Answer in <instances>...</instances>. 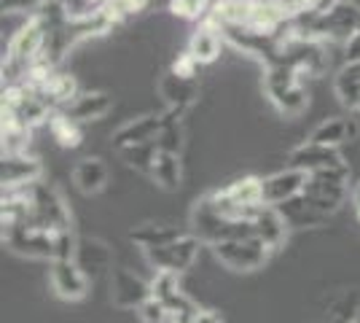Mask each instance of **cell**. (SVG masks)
Instances as JSON below:
<instances>
[{"label":"cell","mask_w":360,"mask_h":323,"mask_svg":"<svg viewBox=\"0 0 360 323\" xmlns=\"http://www.w3.org/2000/svg\"><path fill=\"white\" fill-rule=\"evenodd\" d=\"M205 200L210 202V208L215 213L226 215V218L253 221V215L266 205L264 202V178L242 175L231 184L207 191Z\"/></svg>","instance_id":"obj_1"},{"label":"cell","mask_w":360,"mask_h":323,"mask_svg":"<svg viewBox=\"0 0 360 323\" xmlns=\"http://www.w3.org/2000/svg\"><path fill=\"white\" fill-rule=\"evenodd\" d=\"M264 92L269 97V103L283 116H299L309 106V94L304 87V78L288 68L285 62H271L266 65L264 73Z\"/></svg>","instance_id":"obj_2"},{"label":"cell","mask_w":360,"mask_h":323,"mask_svg":"<svg viewBox=\"0 0 360 323\" xmlns=\"http://www.w3.org/2000/svg\"><path fill=\"white\" fill-rule=\"evenodd\" d=\"M301 194H304V200L309 202L317 213L330 218L349 197V167L309 172L307 186H304Z\"/></svg>","instance_id":"obj_3"},{"label":"cell","mask_w":360,"mask_h":323,"mask_svg":"<svg viewBox=\"0 0 360 323\" xmlns=\"http://www.w3.org/2000/svg\"><path fill=\"white\" fill-rule=\"evenodd\" d=\"M191 232L202 243L207 246H218L224 240H237V237H248L253 234V224L250 221H237V218H226V215L215 213L210 202L205 200V194L194 202L191 208Z\"/></svg>","instance_id":"obj_4"},{"label":"cell","mask_w":360,"mask_h":323,"mask_svg":"<svg viewBox=\"0 0 360 323\" xmlns=\"http://www.w3.org/2000/svg\"><path fill=\"white\" fill-rule=\"evenodd\" d=\"M215 259L224 264L231 272H255L271 259V251L261 237L248 234V237H237V240H224L218 246H212Z\"/></svg>","instance_id":"obj_5"},{"label":"cell","mask_w":360,"mask_h":323,"mask_svg":"<svg viewBox=\"0 0 360 323\" xmlns=\"http://www.w3.org/2000/svg\"><path fill=\"white\" fill-rule=\"evenodd\" d=\"M3 243L11 248L19 256H30V259H44L54 262L57 259V232L46 229L35 221H25L16 227L3 229Z\"/></svg>","instance_id":"obj_6"},{"label":"cell","mask_w":360,"mask_h":323,"mask_svg":"<svg viewBox=\"0 0 360 323\" xmlns=\"http://www.w3.org/2000/svg\"><path fill=\"white\" fill-rule=\"evenodd\" d=\"M202 246L205 243L196 237L194 232L186 229L175 240H169V243H165V246L159 248H150V251H143V253H146V262L153 267V272H175V275H183L188 267H194Z\"/></svg>","instance_id":"obj_7"},{"label":"cell","mask_w":360,"mask_h":323,"mask_svg":"<svg viewBox=\"0 0 360 323\" xmlns=\"http://www.w3.org/2000/svg\"><path fill=\"white\" fill-rule=\"evenodd\" d=\"M32 205H35V215H32L35 224H41L51 232L73 229L70 208H68V202L57 186L46 184V181L32 184Z\"/></svg>","instance_id":"obj_8"},{"label":"cell","mask_w":360,"mask_h":323,"mask_svg":"<svg viewBox=\"0 0 360 323\" xmlns=\"http://www.w3.org/2000/svg\"><path fill=\"white\" fill-rule=\"evenodd\" d=\"M49 283L54 293L65 302H81L86 299L91 289L89 272L75 259H54L49 262Z\"/></svg>","instance_id":"obj_9"},{"label":"cell","mask_w":360,"mask_h":323,"mask_svg":"<svg viewBox=\"0 0 360 323\" xmlns=\"http://www.w3.org/2000/svg\"><path fill=\"white\" fill-rule=\"evenodd\" d=\"M150 296H153L150 280H143L127 267H113L110 270V299H113L116 308L140 310Z\"/></svg>","instance_id":"obj_10"},{"label":"cell","mask_w":360,"mask_h":323,"mask_svg":"<svg viewBox=\"0 0 360 323\" xmlns=\"http://www.w3.org/2000/svg\"><path fill=\"white\" fill-rule=\"evenodd\" d=\"M288 167H299V170H304V172H320V170L347 167V162L339 148H330V146H320V143H312V140H304L296 148L288 151Z\"/></svg>","instance_id":"obj_11"},{"label":"cell","mask_w":360,"mask_h":323,"mask_svg":"<svg viewBox=\"0 0 360 323\" xmlns=\"http://www.w3.org/2000/svg\"><path fill=\"white\" fill-rule=\"evenodd\" d=\"M44 181V165L32 154H3L0 184L3 189H22Z\"/></svg>","instance_id":"obj_12"},{"label":"cell","mask_w":360,"mask_h":323,"mask_svg":"<svg viewBox=\"0 0 360 323\" xmlns=\"http://www.w3.org/2000/svg\"><path fill=\"white\" fill-rule=\"evenodd\" d=\"M159 92L165 97V110L169 116L183 119L188 113V108L196 103L199 97V81H188V78H178L175 73L167 70L162 81H159Z\"/></svg>","instance_id":"obj_13"},{"label":"cell","mask_w":360,"mask_h":323,"mask_svg":"<svg viewBox=\"0 0 360 323\" xmlns=\"http://www.w3.org/2000/svg\"><path fill=\"white\" fill-rule=\"evenodd\" d=\"M165 127V110L162 113H146V116H137L132 122L121 124L119 129L113 132V148L121 151L127 146H143V143H156L159 132Z\"/></svg>","instance_id":"obj_14"},{"label":"cell","mask_w":360,"mask_h":323,"mask_svg":"<svg viewBox=\"0 0 360 323\" xmlns=\"http://www.w3.org/2000/svg\"><path fill=\"white\" fill-rule=\"evenodd\" d=\"M307 178H309V172H304L299 167H285L280 172H271L264 178V202L277 208L283 202L299 197L304 186H307Z\"/></svg>","instance_id":"obj_15"},{"label":"cell","mask_w":360,"mask_h":323,"mask_svg":"<svg viewBox=\"0 0 360 323\" xmlns=\"http://www.w3.org/2000/svg\"><path fill=\"white\" fill-rule=\"evenodd\" d=\"M113 110V97L108 92H78L62 108L65 116H70L73 122L86 124V122H97Z\"/></svg>","instance_id":"obj_16"},{"label":"cell","mask_w":360,"mask_h":323,"mask_svg":"<svg viewBox=\"0 0 360 323\" xmlns=\"http://www.w3.org/2000/svg\"><path fill=\"white\" fill-rule=\"evenodd\" d=\"M150 291L169 310V315H178V312L191 308V305H196L194 299L180 289V275H175V272H153V277H150Z\"/></svg>","instance_id":"obj_17"},{"label":"cell","mask_w":360,"mask_h":323,"mask_svg":"<svg viewBox=\"0 0 360 323\" xmlns=\"http://www.w3.org/2000/svg\"><path fill=\"white\" fill-rule=\"evenodd\" d=\"M250 224H253L255 237H261L271 251H280V248L285 246L290 227L285 224L283 213H280L274 205H264V208L253 215V221H250Z\"/></svg>","instance_id":"obj_18"},{"label":"cell","mask_w":360,"mask_h":323,"mask_svg":"<svg viewBox=\"0 0 360 323\" xmlns=\"http://www.w3.org/2000/svg\"><path fill=\"white\" fill-rule=\"evenodd\" d=\"M355 138H358V122L355 119L333 116V119H326V122L317 124L307 140L320 143V146H330V148H339V146H345V143Z\"/></svg>","instance_id":"obj_19"},{"label":"cell","mask_w":360,"mask_h":323,"mask_svg":"<svg viewBox=\"0 0 360 323\" xmlns=\"http://www.w3.org/2000/svg\"><path fill=\"white\" fill-rule=\"evenodd\" d=\"M221 44H224L221 30L215 25H210L207 19H202L199 27L194 30V35H191V41H188V51L202 65H210V62H215L221 57Z\"/></svg>","instance_id":"obj_20"},{"label":"cell","mask_w":360,"mask_h":323,"mask_svg":"<svg viewBox=\"0 0 360 323\" xmlns=\"http://www.w3.org/2000/svg\"><path fill=\"white\" fill-rule=\"evenodd\" d=\"M73 184L81 194H100L108 184V167L100 156H86L73 167Z\"/></svg>","instance_id":"obj_21"},{"label":"cell","mask_w":360,"mask_h":323,"mask_svg":"<svg viewBox=\"0 0 360 323\" xmlns=\"http://www.w3.org/2000/svg\"><path fill=\"white\" fill-rule=\"evenodd\" d=\"M339 103L349 110H360V62H345L333 78Z\"/></svg>","instance_id":"obj_22"},{"label":"cell","mask_w":360,"mask_h":323,"mask_svg":"<svg viewBox=\"0 0 360 323\" xmlns=\"http://www.w3.org/2000/svg\"><path fill=\"white\" fill-rule=\"evenodd\" d=\"M277 210L283 213V218H285V224L290 227V229L320 227V224H326V221H328L326 215L317 213L315 208L304 200V194H299V197H293V200L283 202V205H277Z\"/></svg>","instance_id":"obj_23"},{"label":"cell","mask_w":360,"mask_h":323,"mask_svg":"<svg viewBox=\"0 0 360 323\" xmlns=\"http://www.w3.org/2000/svg\"><path fill=\"white\" fill-rule=\"evenodd\" d=\"M75 262L81 264L86 272L113 270V267H110V251H108V246L100 243V240H91V237H81V240H78Z\"/></svg>","instance_id":"obj_24"},{"label":"cell","mask_w":360,"mask_h":323,"mask_svg":"<svg viewBox=\"0 0 360 323\" xmlns=\"http://www.w3.org/2000/svg\"><path fill=\"white\" fill-rule=\"evenodd\" d=\"M186 229H178V227H169V224H143V227H137L132 229V243L140 246V251H150V248H159L169 243V240H175L180 237Z\"/></svg>","instance_id":"obj_25"},{"label":"cell","mask_w":360,"mask_h":323,"mask_svg":"<svg viewBox=\"0 0 360 323\" xmlns=\"http://www.w3.org/2000/svg\"><path fill=\"white\" fill-rule=\"evenodd\" d=\"M150 178L162 186L165 191H178L183 184V167H180V156L178 154H165L159 151V159L153 165Z\"/></svg>","instance_id":"obj_26"},{"label":"cell","mask_w":360,"mask_h":323,"mask_svg":"<svg viewBox=\"0 0 360 323\" xmlns=\"http://www.w3.org/2000/svg\"><path fill=\"white\" fill-rule=\"evenodd\" d=\"M49 129H51V135H54V140L60 143L62 148H78L81 140H84L81 124L73 122L70 116H65L62 110H57V113L49 119Z\"/></svg>","instance_id":"obj_27"},{"label":"cell","mask_w":360,"mask_h":323,"mask_svg":"<svg viewBox=\"0 0 360 323\" xmlns=\"http://www.w3.org/2000/svg\"><path fill=\"white\" fill-rule=\"evenodd\" d=\"M119 154H121V159L127 162V167L137 170V172H143V175H148L150 178L153 165H156V159H159V146H156V143L127 146V148H121Z\"/></svg>","instance_id":"obj_28"},{"label":"cell","mask_w":360,"mask_h":323,"mask_svg":"<svg viewBox=\"0 0 360 323\" xmlns=\"http://www.w3.org/2000/svg\"><path fill=\"white\" fill-rule=\"evenodd\" d=\"M156 146H159V151H165V154H183V146H186V132H183V119L178 116H169L165 110V127H162V132H159V138H156Z\"/></svg>","instance_id":"obj_29"},{"label":"cell","mask_w":360,"mask_h":323,"mask_svg":"<svg viewBox=\"0 0 360 323\" xmlns=\"http://www.w3.org/2000/svg\"><path fill=\"white\" fill-rule=\"evenodd\" d=\"M30 132V127L3 116V154H27Z\"/></svg>","instance_id":"obj_30"},{"label":"cell","mask_w":360,"mask_h":323,"mask_svg":"<svg viewBox=\"0 0 360 323\" xmlns=\"http://www.w3.org/2000/svg\"><path fill=\"white\" fill-rule=\"evenodd\" d=\"M360 312V296L355 291H345L330 302L328 323H358Z\"/></svg>","instance_id":"obj_31"},{"label":"cell","mask_w":360,"mask_h":323,"mask_svg":"<svg viewBox=\"0 0 360 323\" xmlns=\"http://www.w3.org/2000/svg\"><path fill=\"white\" fill-rule=\"evenodd\" d=\"M212 0H169V11L180 19H191V22H202L210 14Z\"/></svg>","instance_id":"obj_32"},{"label":"cell","mask_w":360,"mask_h":323,"mask_svg":"<svg viewBox=\"0 0 360 323\" xmlns=\"http://www.w3.org/2000/svg\"><path fill=\"white\" fill-rule=\"evenodd\" d=\"M199 68H202V62L196 60L194 54L186 49L183 54H178V57L172 60V65H169V73H175L178 78H188V81H194V78L199 76Z\"/></svg>","instance_id":"obj_33"},{"label":"cell","mask_w":360,"mask_h":323,"mask_svg":"<svg viewBox=\"0 0 360 323\" xmlns=\"http://www.w3.org/2000/svg\"><path fill=\"white\" fill-rule=\"evenodd\" d=\"M137 315H140V321H143V323H169V321H172L169 310H167L165 305L156 299V296H150L148 302L137 310Z\"/></svg>","instance_id":"obj_34"},{"label":"cell","mask_w":360,"mask_h":323,"mask_svg":"<svg viewBox=\"0 0 360 323\" xmlns=\"http://www.w3.org/2000/svg\"><path fill=\"white\" fill-rule=\"evenodd\" d=\"M169 323H221V318L207 308H199V305H191L188 310H183L178 315H172Z\"/></svg>","instance_id":"obj_35"},{"label":"cell","mask_w":360,"mask_h":323,"mask_svg":"<svg viewBox=\"0 0 360 323\" xmlns=\"http://www.w3.org/2000/svg\"><path fill=\"white\" fill-rule=\"evenodd\" d=\"M345 57L347 62H360V27L349 35V41L345 44Z\"/></svg>","instance_id":"obj_36"},{"label":"cell","mask_w":360,"mask_h":323,"mask_svg":"<svg viewBox=\"0 0 360 323\" xmlns=\"http://www.w3.org/2000/svg\"><path fill=\"white\" fill-rule=\"evenodd\" d=\"M349 200H352L355 210L360 213V181H358V184H352V189H349Z\"/></svg>","instance_id":"obj_37"},{"label":"cell","mask_w":360,"mask_h":323,"mask_svg":"<svg viewBox=\"0 0 360 323\" xmlns=\"http://www.w3.org/2000/svg\"><path fill=\"white\" fill-rule=\"evenodd\" d=\"M355 6H358V8H360V0H355Z\"/></svg>","instance_id":"obj_38"},{"label":"cell","mask_w":360,"mask_h":323,"mask_svg":"<svg viewBox=\"0 0 360 323\" xmlns=\"http://www.w3.org/2000/svg\"><path fill=\"white\" fill-rule=\"evenodd\" d=\"M358 218H360V213H358Z\"/></svg>","instance_id":"obj_39"}]
</instances>
